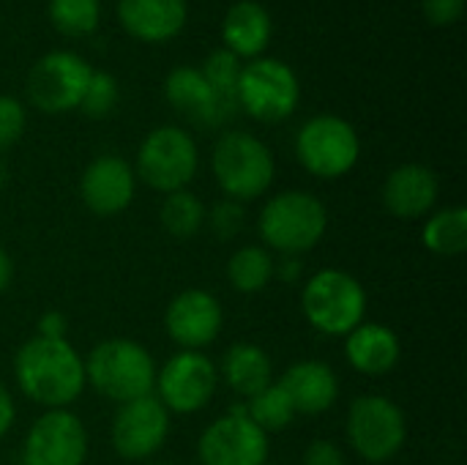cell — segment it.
<instances>
[{"label":"cell","mask_w":467,"mask_h":465,"mask_svg":"<svg viewBox=\"0 0 467 465\" xmlns=\"http://www.w3.org/2000/svg\"><path fill=\"white\" fill-rule=\"evenodd\" d=\"M194 465H200V463H194Z\"/></svg>","instance_id":"cell-40"},{"label":"cell","mask_w":467,"mask_h":465,"mask_svg":"<svg viewBox=\"0 0 467 465\" xmlns=\"http://www.w3.org/2000/svg\"><path fill=\"white\" fill-rule=\"evenodd\" d=\"M265 465H271V463H265Z\"/></svg>","instance_id":"cell-41"},{"label":"cell","mask_w":467,"mask_h":465,"mask_svg":"<svg viewBox=\"0 0 467 465\" xmlns=\"http://www.w3.org/2000/svg\"><path fill=\"white\" fill-rule=\"evenodd\" d=\"M271 375H274L271 356L254 343H235L222 359V378L244 400H249L260 389L271 386L274 384Z\"/></svg>","instance_id":"cell-23"},{"label":"cell","mask_w":467,"mask_h":465,"mask_svg":"<svg viewBox=\"0 0 467 465\" xmlns=\"http://www.w3.org/2000/svg\"><path fill=\"white\" fill-rule=\"evenodd\" d=\"M159 222L161 227L172 236V238H192L202 230L205 225V206L202 200L189 192V189H178L164 195L161 208H159Z\"/></svg>","instance_id":"cell-26"},{"label":"cell","mask_w":467,"mask_h":465,"mask_svg":"<svg viewBox=\"0 0 467 465\" xmlns=\"http://www.w3.org/2000/svg\"><path fill=\"white\" fill-rule=\"evenodd\" d=\"M301 101V82L293 66L279 58L260 55L241 69L235 104L260 123H279L296 112Z\"/></svg>","instance_id":"cell-6"},{"label":"cell","mask_w":467,"mask_h":465,"mask_svg":"<svg viewBox=\"0 0 467 465\" xmlns=\"http://www.w3.org/2000/svg\"><path fill=\"white\" fill-rule=\"evenodd\" d=\"M301 274V258L298 255H282V260H274V277H282L285 282L298 280Z\"/></svg>","instance_id":"cell-37"},{"label":"cell","mask_w":467,"mask_h":465,"mask_svg":"<svg viewBox=\"0 0 467 465\" xmlns=\"http://www.w3.org/2000/svg\"><path fill=\"white\" fill-rule=\"evenodd\" d=\"M219 386L216 365L200 351H181L156 370L153 397L175 414H197L202 411Z\"/></svg>","instance_id":"cell-11"},{"label":"cell","mask_w":467,"mask_h":465,"mask_svg":"<svg viewBox=\"0 0 467 465\" xmlns=\"http://www.w3.org/2000/svg\"><path fill=\"white\" fill-rule=\"evenodd\" d=\"M11 280H14V260H11V255L0 247V293L11 285Z\"/></svg>","instance_id":"cell-38"},{"label":"cell","mask_w":467,"mask_h":465,"mask_svg":"<svg viewBox=\"0 0 467 465\" xmlns=\"http://www.w3.org/2000/svg\"><path fill=\"white\" fill-rule=\"evenodd\" d=\"M211 167L219 189L235 203H249L263 197L276 175V162L271 148L260 137L241 129L227 132L216 140Z\"/></svg>","instance_id":"cell-4"},{"label":"cell","mask_w":467,"mask_h":465,"mask_svg":"<svg viewBox=\"0 0 467 465\" xmlns=\"http://www.w3.org/2000/svg\"><path fill=\"white\" fill-rule=\"evenodd\" d=\"M14 375L25 397L52 408L71 406L85 389V359L68 340L30 337L14 356Z\"/></svg>","instance_id":"cell-1"},{"label":"cell","mask_w":467,"mask_h":465,"mask_svg":"<svg viewBox=\"0 0 467 465\" xmlns=\"http://www.w3.org/2000/svg\"><path fill=\"white\" fill-rule=\"evenodd\" d=\"M227 280L238 293L246 296L265 291L268 282L274 280V255L260 244L241 247L227 260Z\"/></svg>","instance_id":"cell-24"},{"label":"cell","mask_w":467,"mask_h":465,"mask_svg":"<svg viewBox=\"0 0 467 465\" xmlns=\"http://www.w3.org/2000/svg\"><path fill=\"white\" fill-rule=\"evenodd\" d=\"M164 96L170 107L197 126H219L233 110L219 101V96L205 82L202 71L194 66H178L164 79Z\"/></svg>","instance_id":"cell-18"},{"label":"cell","mask_w":467,"mask_h":465,"mask_svg":"<svg viewBox=\"0 0 467 465\" xmlns=\"http://www.w3.org/2000/svg\"><path fill=\"white\" fill-rule=\"evenodd\" d=\"M421 11L432 25H454L462 19L465 11V0H421Z\"/></svg>","instance_id":"cell-33"},{"label":"cell","mask_w":467,"mask_h":465,"mask_svg":"<svg viewBox=\"0 0 467 465\" xmlns=\"http://www.w3.org/2000/svg\"><path fill=\"white\" fill-rule=\"evenodd\" d=\"M49 22L66 36H88L101 22L99 0H49Z\"/></svg>","instance_id":"cell-28"},{"label":"cell","mask_w":467,"mask_h":465,"mask_svg":"<svg viewBox=\"0 0 467 465\" xmlns=\"http://www.w3.org/2000/svg\"><path fill=\"white\" fill-rule=\"evenodd\" d=\"M90 71L93 69L79 55L68 49H52L41 55L27 71V82H25L27 101L49 115L77 110L85 85L90 79Z\"/></svg>","instance_id":"cell-10"},{"label":"cell","mask_w":467,"mask_h":465,"mask_svg":"<svg viewBox=\"0 0 467 465\" xmlns=\"http://www.w3.org/2000/svg\"><path fill=\"white\" fill-rule=\"evenodd\" d=\"M170 436V411L153 397H140L118 406L112 417L109 441L123 460L153 458Z\"/></svg>","instance_id":"cell-14"},{"label":"cell","mask_w":467,"mask_h":465,"mask_svg":"<svg viewBox=\"0 0 467 465\" xmlns=\"http://www.w3.org/2000/svg\"><path fill=\"white\" fill-rule=\"evenodd\" d=\"M66 315L60 310H47L41 318H38V326H36V337H47V340H66Z\"/></svg>","instance_id":"cell-35"},{"label":"cell","mask_w":467,"mask_h":465,"mask_svg":"<svg viewBox=\"0 0 467 465\" xmlns=\"http://www.w3.org/2000/svg\"><path fill=\"white\" fill-rule=\"evenodd\" d=\"M268 449H271L268 433H263L246 417V403H244L202 430V436L197 441V463L265 465L268 463Z\"/></svg>","instance_id":"cell-12"},{"label":"cell","mask_w":467,"mask_h":465,"mask_svg":"<svg viewBox=\"0 0 467 465\" xmlns=\"http://www.w3.org/2000/svg\"><path fill=\"white\" fill-rule=\"evenodd\" d=\"M241 58H235L233 52H227L224 47L213 49L205 63H202V77L211 85V90L219 96V101H224L230 110H235V90H238V79H241Z\"/></svg>","instance_id":"cell-29"},{"label":"cell","mask_w":467,"mask_h":465,"mask_svg":"<svg viewBox=\"0 0 467 465\" xmlns=\"http://www.w3.org/2000/svg\"><path fill=\"white\" fill-rule=\"evenodd\" d=\"M115 104H118V79L109 71L93 69L77 110H82L88 118H107L115 110Z\"/></svg>","instance_id":"cell-30"},{"label":"cell","mask_w":467,"mask_h":465,"mask_svg":"<svg viewBox=\"0 0 467 465\" xmlns=\"http://www.w3.org/2000/svg\"><path fill=\"white\" fill-rule=\"evenodd\" d=\"M14 414H16V408H14V397H11V392H8V386L0 381V439L8 433V428L14 425Z\"/></svg>","instance_id":"cell-36"},{"label":"cell","mask_w":467,"mask_h":465,"mask_svg":"<svg viewBox=\"0 0 467 465\" xmlns=\"http://www.w3.org/2000/svg\"><path fill=\"white\" fill-rule=\"evenodd\" d=\"M438 175L424 164H400L383 181V206L400 219H421L438 203Z\"/></svg>","instance_id":"cell-19"},{"label":"cell","mask_w":467,"mask_h":465,"mask_svg":"<svg viewBox=\"0 0 467 465\" xmlns=\"http://www.w3.org/2000/svg\"><path fill=\"white\" fill-rule=\"evenodd\" d=\"M134 192H137L134 167L115 153L96 156L79 178L82 203L96 217H115L126 211L134 200Z\"/></svg>","instance_id":"cell-16"},{"label":"cell","mask_w":467,"mask_h":465,"mask_svg":"<svg viewBox=\"0 0 467 465\" xmlns=\"http://www.w3.org/2000/svg\"><path fill=\"white\" fill-rule=\"evenodd\" d=\"M85 381L109 403H131L153 395L156 365L145 345L134 340H104L85 359Z\"/></svg>","instance_id":"cell-2"},{"label":"cell","mask_w":467,"mask_h":465,"mask_svg":"<svg viewBox=\"0 0 467 465\" xmlns=\"http://www.w3.org/2000/svg\"><path fill=\"white\" fill-rule=\"evenodd\" d=\"M348 441L367 463H386L397 458L408 439V419L402 408L380 395H364L350 403Z\"/></svg>","instance_id":"cell-9"},{"label":"cell","mask_w":467,"mask_h":465,"mask_svg":"<svg viewBox=\"0 0 467 465\" xmlns=\"http://www.w3.org/2000/svg\"><path fill=\"white\" fill-rule=\"evenodd\" d=\"M274 22L263 3L257 0H238L227 8L222 19V41L224 49L233 52L241 60H254L265 55L271 44Z\"/></svg>","instance_id":"cell-21"},{"label":"cell","mask_w":467,"mask_h":465,"mask_svg":"<svg viewBox=\"0 0 467 465\" xmlns=\"http://www.w3.org/2000/svg\"><path fill=\"white\" fill-rule=\"evenodd\" d=\"M276 384L285 389L296 414H309V417L326 414L339 397V381L334 370L326 362H315V359L287 367Z\"/></svg>","instance_id":"cell-20"},{"label":"cell","mask_w":467,"mask_h":465,"mask_svg":"<svg viewBox=\"0 0 467 465\" xmlns=\"http://www.w3.org/2000/svg\"><path fill=\"white\" fill-rule=\"evenodd\" d=\"M246 417L263 433H276V430H285L296 419V411H293L285 389L279 384H271L246 400Z\"/></svg>","instance_id":"cell-27"},{"label":"cell","mask_w":467,"mask_h":465,"mask_svg":"<svg viewBox=\"0 0 467 465\" xmlns=\"http://www.w3.org/2000/svg\"><path fill=\"white\" fill-rule=\"evenodd\" d=\"M153 465H161V463H153Z\"/></svg>","instance_id":"cell-39"},{"label":"cell","mask_w":467,"mask_h":465,"mask_svg":"<svg viewBox=\"0 0 467 465\" xmlns=\"http://www.w3.org/2000/svg\"><path fill=\"white\" fill-rule=\"evenodd\" d=\"M296 156L301 167L323 181L348 175L361 156V140L350 121L323 112L309 118L296 134Z\"/></svg>","instance_id":"cell-7"},{"label":"cell","mask_w":467,"mask_h":465,"mask_svg":"<svg viewBox=\"0 0 467 465\" xmlns=\"http://www.w3.org/2000/svg\"><path fill=\"white\" fill-rule=\"evenodd\" d=\"M244 222H246L244 203H235L230 197L219 200L208 214V227L219 241H233L244 230Z\"/></svg>","instance_id":"cell-31"},{"label":"cell","mask_w":467,"mask_h":465,"mask_svg":"<svg viewBox=\"0 0 467 465\" xmlns=\"http://www.w3.org/2000/svg\"><path fill=\"white\" fill-rule=\"evenodd\" d=\"M424 247L432 255L441 258H454L462 255L467 249V211L462 206H451L443 208L438 214H432L424 225L421 233Z\"/></svg>","instance_id":"cell-25"},{"label":"cell","mask_w":467,"mask_h":465,"mask_svg":"<svg viewBox=\"0 0 467 465\" xmlns=\"http://www.w3.org/2000/svg\"><path fill=\"white\" fill-rule=\"evenodd\" d=\"M304 465H345V455L342 449L328 441V439H320V441H312L304 452Z\"/></svg>","instance_id":"cell-34"},{"label":"cell","mask_w":467,"mask_h":465,"mask_svg":"<svg viewBox=\"0 0 467 465\" xmlns=\"http://www.w3.org/2000/svg\"><path fill=\"white\" fill-rule=\"evenodd\" d=\"M118 19L123 30L142 44L172 41L186 19V0H118Z\"/></svg>","instance_id":"cell-17"},{"label":"cell","mask_w":467,"mask_h":465,"mask_svg":"<svg viewBox=\"0 0 467 465\" xmlns=\"http://www.w3.org/2000/svg\"><path fill=\"white\" fill-rule=\"evenodd\" d=\"M25 123H27L25 104L19 99H14V96L0 93V151L11 148L22 137Z\"/></svg>","instance_id":"cell-32"},{"label":"cell","mask_w":467,"mask_h":465,"mask_svg":"<svg viewBox=\"0 0 467 465\" xmlns=\"http://www.w3.org/2000/svg\"><path fill=\"white\" fill-rule=\"evenodd\" d=\"M88 433L77 414L52 408L41 414L22 447V465H85Z\"/></svg>","instance_id":"cell-13"},{"label":"cell","mask_w":467,"mask_h":465,"mask_svg":"<svg viewBox=\"0 0 467 465\" xmlns=\"http://www.w3.org/2000/svg\"><path fill=\"white\" fill-rule=\"evenodd\" d=\"M197 164L200 153L192 134L181 126H159L142 140L134 175L150 189L170 195L192 184V178L197 175Z\"/></svg>","instance_id":"cell-8"},{"label":"cell","mask_w":467,"mask_h":465,"mask_svg":"<svg viewBox=\"0 0 467 465\" xmlns=\"http://www.w3.org/2000/svg\"><path fill=\"white\" fill-rule=\"evenodd\" d=\"M301 310L317 332L328 337H348L356 326L364 323L367 293L353 274L339 269H323L306 280L301 293Z\"/></svg>","instance_id":"cell-5"},{"label":"cell","mask_w":467,"mask_h":465,"mask_svg":"<svg viewBox=\"0 0 467 465\" xmlns=\"http://www.w3.org/2000/svg\"><path fill=\"white\" fill-rule=\"evenodd\" d=\"M326 227H328L326 206L312 192H301V189L274 195L263 206L257 219V230L268 252L298 255V258L320 244Z\"/></svg>","instance_id":"cell-3"},{"label":"cell","mask_w":467,"mask_h":465,"mask_svg":"<svg viewBox=\"0 0 467 465\" xmlns=\"http://www.w3.org/2000/svg\"><path fill=\"white\" fill-rule=\"evenodd\" d=\"M224 326L222 304L213 293L189 288L181 291L164 312V329L181 351L208 348Z\"/></svg>","instance_id":"cell-15"},{"label":"cell","mask_w":467,"mask_h":465,"mask_svg":"<svg viewBox=\"0 0 467 465\" xmlns=\"http://www.w3.org/2000/svg\"><path fill=\"white\" fill-rule=\"evenodd\" d=\"M345 356L361 375L380 378L400 365L402 345L394 329L383 323H361L345 337Z\"/></svg>","instance_id":"cell-22"}]
</instances>
